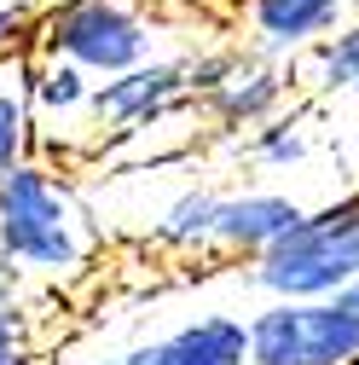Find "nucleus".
Wrapping results in <instances>:
<instances>
[{
	"label": "nucleus",
	"mask_w": 359,
	"mask_h": 365,
	"mask_svg": "<svg viewBox=\"0 0 359 365\" xmlns=\"http://www.w3.org/2000/svg\"><path fill=\"white\" fill-rule=\"evenodd\" d=\"M0 255L18 267V279H76L99 255V220L81 203L70 180L29 157L0 180Z\"/></svg>",
	"instance_id": "1"
},
{
	"label": "nucleus",
	"mask_w": 359,
	"mask_h": 365,
	"mask_svg": "<svg viewBox=\"0 0 359 365\" xmlns=\"http://www.w3.org/2000/svg\"><path fill=\"white\" fill-rule=\"evenodd\" d=\"M249 284L266 302H336L359 284V192L307 209L296 232L249 267Z\"/></svg>",
	"instance_id": "2"
},
{
	"label": "nucleus",
	"mask_w": 359,
	"mask_h": 365,
	"mask_svg": "<svg viewBox=\"0 0 359 365\" xmlns=\"http://www.w3.org/2000/svg\"><path fill=\"white\" fill-rule=\"evenodd\" d=\"M29 47L41 58H64L93 81H116L157 58V18L140 0H53L35 18Z\"/></svg>",
	"instance_id": "3"
},
{
	"label": "nucleus",
	"mask_w": 359,
	"mask_h": 365,
	"mask_svg": "<svg viewBox=\"0 0 359 365\" xmlns=\"http://www.w3.org/2000/svg\"><path fill=\"white\" fill-rule=\"evenodd\" d=\"M249 365H359V319L342 302H266L249 313Z\"/></svg>",
	"instance_id": "4"
},
{
	"label": "nucleus",
	"mask_w": 359,
	"mask_h": 365,
	"mask_svg": "<svg viewBox=\"0 0 359 365\" xmlns=\"http://www.w3.org/2000/svg\"><path fill=\"white\" fill-rule=\"evenodd\" d=\"M180 110H197V93H192V58H151L140 70H128L116 81H99L93 93V128H99V145L105 133H145V128H162L174 122Z\"/></svg>",
	"instance_id": "5"
},
{
	"label": "nucleus",
	"mask_w": 359,
	"mask_h": 365,
	"mask_svg": "<svg viewBox=\"0 0 359 365\" xmlns=\"http://www.w3.org/2000/svg\"><path fill=\"white\" fill-rule=\"evenodd\" d=\"M359 18V0H244V41L266 64L307 58Z\"/></svg>",
	"instance_id": "6"
},
{
	"label": "nucleus",
	"mask_w": 359,
	"mask_h": 365,
	"mask_svg": "<svg viewBox=\"0 0 359 365\" xmlns=\"http://www.w3.org/2000/svg\"><path fill=\"white\" fill-rule=\"evenodd\" d=\"M105 365H249V319H238L227 307H209V313H192L186 325H174L162 336L128 342Z\"/></svg>",
	"instance_id": "7"
},
{
	"label": "nucleus",
	"mask_w": 359,
	"mask_h": 365,
	"mask_svg": "<svg viewBox=\"0 0 359 365\" xmlns=\"http://www.w3.org/2000/svg\"><path fill=\"white\" fill-rule=\"evenodd\" d=\"M307 220V203H296L290 192H266V186H244V192H227L220 203V220H214V255H244L249 267L279 250L296 226Z\"/></svg>",
	"instance_id": "8"
},
{
	"label": "nucleus",
	"mask_w": 359,
	"mask_h": 365,
	"mask_svg": "<svg viewBox=\"0 0 359 365\" xmlns=\"http://www.w3.org/2000/svg\"><path fill=\"white\" fill-rule=\"evenodd\" d=\"M290 70L284 64H266L255 53H244V64L214 87V93L197 99V116H209L214 128H227V133H261L266 122H279L284 105H290Z\"/></svg>",
	"instance_id": "9"
},
{
	"label": "nucleus",
	"mask_w": 359,
	"mask_h": 365,
	"mask_svg": "<svg viewBox=\"0 0 359 365\" xmlns=\"http://www.w3.org/2000/svg\"><path fill=\"white\" fill-rule=\"evenodd\" d=\"M93 93H99V81L93 76H81L76 64L64 58H41L35 53V76H29V99H35V140H47L58 145V133L81 116L87 133H93V145H99V128H93Z\"/></svg>",
	"instance_id": "10"
},
{
	"label": "nucleus",
	"mask_w": 359,
	"mask_h": 365,
	"mask_svg": "<svg viewBox=\"0 0 359 365\" xmlns=\"http://www.w3.org/2000/svg\"><path fill=\"white\" fill-rule=\"evenodd\" d=\"M29 76H35V47H18L12 58H0V180L29 163L35 151V99H29Z\"/></svg>",
	"instance_id": "11"
},
{
	"label": "nucleus",
	"mask_w": 359,
	"mask_h": 365,
	"mask_svg": "<svg viewBox=\"0 0 359 365\" xmlns=\"http://www.w3.org/2000/svg\"><path fill=\"white\" fill-rule=\"evenodd\" d=\"M220 203H227V192L203 186V180H192V186H180L157 215L145 232L168 250H209L214 244V220H220Z\"/></svg>",
	"instance_id": "12"
},
{
	"label": "nucleus",
	"mask_w": 359,
	"mask_h": 365,
	"mask_svg": "<svg viewBox=\"0 0 359 365\" xmlns=\"http://www.w3.org/2000/svg\"><path fill=\"white\" fill-rule=\"evenodd\" d=\"M301 81L313 87V93H325V99L359 93V18H353L348 29H336L325 47H313V53L301 58Z\"/></svg>",
	"instance_id": "13"
},
{
	"label": "nucleus",
	"mask_w": 359,
	"mask_h": 365,
	"mask_svg": "<svg viewBox=\"0 0 359 365\" xmlns=\"http://www.w3.org/2000/svg\"><path fill=\"white\" fill-rule=\"evenodd\" d=\"M313 151H319V140H313V122L301 110H284L279 122L249 133V163L255 168H301Z\"/></svg>",
	"instance_id": "14"
},
{
	"label": "nucleus",
	"mask_w": 359,
	"mask_h": 365,
	"mask_svg": "<svg viewBox=\"0 0 359 365\" xmlns=\"http://www.w3.org/2000/svg\"><path fill=\"white\" fill-rule=\"evenodd\" d=\"M0 365H35L29 348V313L18 302H0Z\"/></svg>",
	"instance_id": "15"
},
{
	"label": "nucleus",
	"mask_w": 359,
	"mask_h": 365,
	"mask_svg": "<svg viewBox=\"0 0 359 365\" xmlns=\"http://www.w3.org/2000/svg\"><path fill=\"white\" fill-rule=\"evenodd\" d=\"M35 18L41 12H29V6H0V58H12L18 47L35 41Z\"/></svg>",
	"instance_id": "16"
},
{
	"label": "nucleus",
	"mask_w": 359,
	"mask_h": 365,
	"mask_svg": "<svg viewBox=\"0 0 359 365\" xmlns=\"http://www.w3.org/2000/svg\"><path fill=\"white\" fill-rule=\"evenodd\" d=\"M12 290H18V267L0 255V302H12Z\"/></svg>",
	"instance_id": "17"
},
{
	"label": "nucleus",
	"mask_w": 359,
	"mask_h": 365,
	"mask_svg": "<svg viewBox=\"0 0 359 365\" xmlns=\"http://www.w3.org/2000/svg\"><path fill=\"white\" fill-rule=\"evenodd\" d=\"M336 302H342V307H348V313H353V319H359V284H348V290H342V296H336Z\"/></svg>",
	"instance_id": "18"
},
{
	"label": "nucleus",
	"mask_w": 359,
	"mask_h": 365,
	"mask_svg": "<svg viewBox=\"0 0 359 365\" xmlns=\"http://www.w3.org/2000/svg\"><path fill=\"white\" fill-rule=\"evenodd\" d=\"M47 365H93V359H47Z\"/></svg>",
	"instance_id": "19"
},
{
	"label": "nucleus",
	"mask_w": 359,
	"mask_h": 365,
	"mask_svg": "<svg viewBox=\"0 0 359 365\" xmlns=\"http://www.w3.org/2000/svg\"><path fill=\"white\" fill-rule=\"evenodd\" d=\"M18 6H29V12H35V0H18Z\"/></svg>",
	"instance_id": "20"
}]
</instances>
